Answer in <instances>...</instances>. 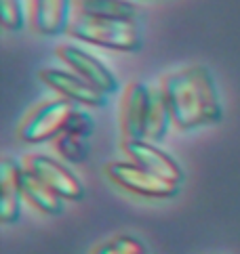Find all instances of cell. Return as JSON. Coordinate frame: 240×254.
Returning <instances> with one entry per match:
<instances>
[{
	"label": "cell",
	"mask_w": 240,
	"mask_h": 254,
	"mask_svg": "<svg viewBox=\"0 0 240 254\" xmlns=\"http://www.w3.org/2000/svg\"><path fill=\"white\" fill-rule=\"evenodd\" d=\"M173 126L192 130L221 120V101L211 71L202 65L179 69L162 80Z\"/></svg>",
	"instance_id": "1"
},
{
	"label": "cell",
	"mask_w": 240,
	"mask_h": 254,
	"mask_svg": "<svg viewBox=\"0 0 240 254\" xmlns=\"http://www.w3.org/2000/svg\"><path fill=\"white\" fill-rule=\"evenodd\" d=\"M68 34L76 40L95 44V47H101V49H110V51L133 53L141 47V32L135 21L78 17L74 23H70Z\"/></svg>",
	"instance_id": "2"
},
{
	"label": "cell",
	"mask_w": 240,
	"mask_h": 254,
	"mask_svg": "<svg viewBox=\"0 0 240 254\" xmlns=\"http://www.w3.org/2000/svg\"><path fill=\"white\" fill-rule=\"evenodd\" d=\"M74 112L72 103L68 99H49V101L40 103L36 110L30 112L19 126V139L23 143H44L51 139H57L59 134L66 130V124Z\"/></svg>",
	"instance_id": "3"
},
{
	"label": "cell",
	"mask_w": 240,
	"mask_h": 254,
	"mask_svg": "<svg viewBox=\"0 0 240 254\" xmlns=\"http://www.w3.org/2000/svg\"><path fill=\"white\" fill-rule=\"evenodd\" d=\"M106 172L112 183L143 197H171L179 189V185L152 175L145 168L137 166L135 162H112L108 164Z\"/></svg>",
	"instance_id": "4"
},
{
	"label": "cell",
	"mask_w": 240,
	"mask_h": 254,
	"mask_svg": "<svg viewBox=\"0 0 240 254\" xmlns=\"http://www.w3.org/2000/svg\"><path fill=\"white\" fill-rule=\"evenodd\" d=\"M152 88L147 82H131L124 88L122 105H120V130L124 143L145 141L147 120H150Z\"/></svg>",
	"instance_id": "5"
},
{
	"label": "cell",
	"mask_w": 240,
	"mask_h": 254,
	"mask_svg": "<svg viewBox=\"0 0 240 254\" xmlns=\"http://www.w3.org/2000/svg\"><path fill=\"white\" fill-rule=\"evenodd\" d=\"M25 170H30L36 179L42 181L61 199L76 202V199H82V195H85V189H82V183L78 181V177L68 166H63L59 160H55L51 156L30 153L25 158Z\"/></svg>",
	"instance_id": "6"
},
{
	"label": "cell",
	"mask_w": 240,
	"mask_h": 254,
	"mask_svg": "<svg viewBox=\"0 0 240 254\" xmlns=\"http://www.w3.org/2000/svg\"><path fill=\"white\" fill-rule=\"evenodd\" d=\"M57 57L66 63L74 74L85 78L91 86H95L104 95H112L118 90V80L112 74V69H110L101 59L87 53L85 49L66 44V47L57 49Z\"/></svg>",
	"instance_id": "7"
},
{
	"label": "cell",
	"mask_w": 240,
	"mask_h": 254,
	"mask_svg": "<svg viewBox=\"0 0 240 254\" xmlns=\"http://www.w3.org/2000/svg\"><path fill=\"white\" fill-rule=\"evenodd\" d=\"M40 80L49 88H53L55 93H59L63 99L74 103H80L85 107H101L106 103V95L97 90L95 86H91L85 78H80L78 74H70L63 69H40Z\"/></svg>",
	"instance_id": "8"
},
{
	"label": "cell",
	"mask_w": 240,
	"mask_h": 254,
	"mask_svg": "<svg viewBox=\"0 0 240 254\" xmlns=\"http://www.w3.org/2000/svg\"><path fill=\"white\" fill-rule=\"evenodd\" d=\"M124 151L128 153V158H133L137 166L145 168L147 172L160 177L169 183L179 185L183 181L181 166L175 162L167 151H162L160 147H156L150 141H128L124 143Z\"/></svg>",
	"instance_id": "9"
},
{
	"label": "cell",
	"mask_w": 240,
	"mask_h": 254,
	"mask_svg": "<svg viewBox=\"0 0 240 254\" xmlns=\"http://www.w3.org/2000/svg\"><path fill=\"white\" fill-rule=\"evenodd\" d=\"M32 25L38 34L55 36L70 28V11L74 0H30Z\"/></svg>",
	"instance_id": "10"
},
{
	"label": "cell",
	"mask_w": 240,
	"mask_h": 254,
	"mask_svg": "<svg viewBox=\"0 0 240 254\" xmlns=\"http://www.w3.org/2000/svg\"><path fill=\"white\" fill-rule=\"evenodd\" d=\"M21 166L15 160L4 158L0 164V221L4 225L15 223L21 214V189H19Z\"/></svg>",
	"instance_id": "11"
},
{
	"label": "cell",
	"mask_w": 240,
	"mask_h": 254,
	"mask_svg": "<svg viewBox=\"0 0 240 254\" xmlns=\"http://www.w3.org/2000/svg\"><path fill=\"white\" fill-rule=\"evenodd\" d=\"M74 11L87 19H137V6L128 0H74Z\"/></svg>",
	"instance_id": "12"
},
{
	"label": "cell",
	"mask_w": 240,
	"mask_h": 254,
	"mask_svg": "<svg viewBox=\"0 0 240 254\" xmlns=\"http://www.w3.org/2000/svg\"><path fill=\"white\" fill-rule=\"evenodd\" d=\"M19 189L23 199H27L36 210H40L42 214H61L63 212V199L59 195H55L51 189L38 181L30 170L21 168L19 172Z\"/></svg>",
	"instance_id": "13"
},
{
	"label": "cell",
	"mask_w": 240,
	"mask_h": 254,
	"mask_svg": "<svg viewBox=\"0 0 240 254\" xmlns=\"http://www.w3.org/2000/svg\"><path fill=\"white\" fill-rule=\"evenodd\" d=\"M55 149L59 151V156H63L68 162H74V164L87 160V156H89L87 139L76 137V134H70V132H61L59 137L55 139Z\"/></svg>",
	"instance_id": "14"
},
{
	"label": "cell",
	"mask_w": 240,
	"mask_h": 254,
	"mask_svg": "<svg viewBox=\"0 0 240 254\" xmlns=\"http://www.w3.org/2000/svg\"><path fill=\"white\" fill-rule=\"evenodd\" d=\"M0 15H2V25L6 30L17 32L25 25L21 0H0Z\"/></svg>",
	"instance_id": "15"
},
{
	"label": "cell",
	"mask_w": 240,
	"mask_h": 254,
	"mask_svg": "<svg viewBox=\"0 0 240 254\" xmlns=\"http://www.w3.org/2000/svg\"><path fill=\"white\" fill-rule=\"evenodd\" d=\"M63 132H70V134H76V137L89 139L91 132H93V118H91L89 114H85V112L74 110Z\"/></svg>",
	"instance_id": "16"
},
{
	"label": "cell",
	"mask_w": 240,
	"mask_h": 254,
	"mask_svg": "<svg viewBox=\"0 0 240 254\" xmlns=\"http://www.w3.org/2000/svg\"><path fill=\"white\" fill-rule=\"evenodd\" d=\"M95 254H120V252H118V248L114 246V242H108V244H104V246H99V248L95 250Z\"/></svg>",
	"instance_id": "17"
}]
</instances>
